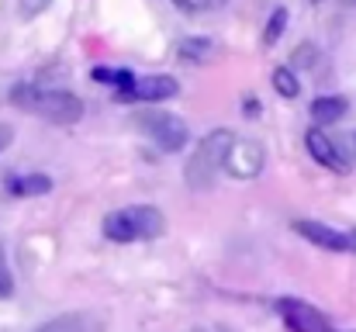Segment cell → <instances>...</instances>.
<instances>
[{"mask_svg": "<svg viewBox=\"0 0 356 332\" xmlns=\"http://www.w3.org/2000/svg\"><path fill=\"white\" fill-rule=\"evenodd\" d=\"M10 101L28 114H38L52 125H76L83 118V101L70 90H56V87H35V84H17L10 90Z\"/></svg>", "mask_w": 356, "mask_h": 332, "instance_id": "1", "label": "cell"}, {"mask_svg": "<svg viewBox=\"0 0 356 332\" xmlns=\"http://www.w3.org/2000/svg\"><path fill=\"white\" fill-rule=\"evenodd\" d=\"M236 135L229 128H215L201 139V145L194 149V156L187 159V184L191 191H211L215 180L225 173V159L232 149Z\"/></svg>", "mask_w": 356, "mask_h": 332, "instance_id": "2", "label": "cell"}, {"mask_svg": "<svg viewBox=\"0 0 356 332\" xmlns=\"http://www.w3.org/2000/svg\"><path fill=\"white\" fill-rule=\"evenodd\" d=\"M163 228H166V219H163V212L152 208V205H128V208H118V212H111V215L104 219V225H101L104 239H111V242L156 239V235H163Z\"/></svg>", "mask_w": 356, "mask_h": 332, "instance_id": "3", "label": "cell"}, {"mask_svg": "<svg viewBox=\"0 0 356 332\" xmlns=\"http://www.w3.org/2000/svg\"><path fill=\"white\" fill-rule=\"evenodd\" d=\"M135 125L156 142V149L163 152H180L187 142H191V128L180 114H170V111H138L135 114Z\"/></svg>", "mask_w": 356, "mask_h": 332, "instance_id": "4", "label": "cell"}, {"mask_svg": "<svg viewBox=\"0 0 356 332\" xmlns=\"http://www.w3.org/2000/svg\"><path fill=\"white\" fill-rule=\"evenodd\" d=\"M301 239H308L312 246L318 249H329V253H356V232H339L325 221H312V219H298L291 225Z\"/></svg>", "mask_w": 356, "mask_h": 332, "instance_id": "5", "label": "cell"}, {"mask_svg": "<svg viewBox=\"0 0 356 332\" xmlns=\"http://www.w3.org/2000/svg\"><path fill=\"white\" fill-rule=\"evenodd\" d=\"M263 163H266L263 142L236 135V142H232V149H229V159H225V173L236 177V180H252V177H259Z\"/></svg>", "mask_w": 356, "mask_h": 332, "instance_id": "6", "label": "cell"}, {"mask_svg": "<svg viewBox=\"0 0 356 332\" xmlns=\"http://www.w3.org/2000/svg\"><path fill=\"white\" fill-rule=\"evenodd\" d=\"M277 315L284 319V326L291 332H332L329 319L315 305H308L301 298H280L277 301Z\"/></svg>", "mask_w": 356, "mask_h": 332, "instance_id": "7", "label": "cell"}, {"mask_svg": "<svg viewBox=\"0 0 356 332\" xmlns=\"http://www.w3.org/2000/svg\"><path fill=\"white\" fill-rule=\"evenodd\" d=\"M305 149L312 152V159L332 173H350V159H346V149L325 132V128H308L305 135Z\"/></svg>", "mask_w": 356, "mask_h": 332, "instance_id": "8", "label": "cell"}, {"mask_svg": "<svg viewBox=\"0 0 356 332\" xmlns=\"http://www.w3.org/2000/svg\"><path fill=\"white\" fill-rule=\"evenodd\" d=\"M180 94V84L166 73H152V77H142L128 94H121V101H138V104H159V101H170Z\"/></svg>", "mask_w": 356, "mask_h": 332, "instance_id": "9", "label": "cell"}, {"mask_svg": "<svg viewBox=\"0 0 356 332\" xmlns=\"http://www.w3.org/2000/svg\"><path fill=\"white\" fill-rule=\"evenodd\" d=\"M35 332H104V319L90 315V312H70V315L49 319L45 326H38Z\"/></svg>", "mask_w": 356, "mask_h": 332, "instance_id": "10", "label": "cell"}, {"mask_svg": "<svg viewBox=\"0 0 356 332\" xmlns=\"http://www.w3.org/2000/svg\"><path fill=\"white\" fill-rule=\"evenodd\" d=\"M49 191H52V177H45V173H10L7 177L10 198H42Z\"/></svg>", "mask_w": 356, "mask_h": 332, "instance_id": "11", "label": "cell"}, {"mask_svg": "<svg viewBox=\"0 0 356 332\" xmlns=\"http://www.w3.org/2000/svg\"><path fill=\"white\" fill-rule=\"evenodd\" d=\"M177 56H180L184 63H191V66H201V63H211V59L218 56V42L208 38V35H191V38L180 42Z\"/></svg>", "mask_w": 356, "mask_h": 332, "instance_id": "12", "label": "cell"}, {"mask_svg": "<svg viewBox=\"0 0 356 332\" xmlns=\"http://www.w3.org/2000/svg\"><path fill=\"white\" fill-rule=\"evenodd\" d=\"M308 111H312L315 128H325V125L339 121V118L350 111V101H346V97H339V94H325V97H315Z\"/></svg>", "mask_w": 356, "mask_h": 332, "instance_id": "13", "label": "cell"}, {"mask_svg": "<svg viewBox=\"0 0 356 332\" xmlns=\"http://www.w3.org/2000/svg\"><path fill=\"white\" fill-rule=\"evenodd\" d=\"M90 77L97 80V84H104V87H111L115 94H128L135 84H138V77L131 73V70H118V66H94L90 70Z\"/></svg>", "mask_w": 356, "mask_h": 332, "instance_id": "14", "label": "cell"}, {"mask_svg": "<svg viewBox=\"0 0 356 332\" xmlns=\"http://www.w3.org/2000/svg\"><path fill=\"white\" fill-rule=\"evenodd\" d=\"M270 84H273V90H277L284 101H294V97L301 94V84H298V77H294L291 66H277L273 77H270Z\"/></svg>", "mask_w": 356, "mask_h": 332, "instance_id": "15", "label": "cell"}, {"mask_svg": "<svg viewBox=\"0 0 356 332\" xmlns=\"http://www.w3.org/2000/svg\"><path fill=\"white\" fill-rule=\"evenodd\" d=\"M284 28H287V7H277V10L270 14V21H266L263 45H277V42H280V35H284Z\"/></svg>", "mask_w": 356, "mask_h": 332, "instance_id": "16", "label": "cell"}, {"mask_svg": "<svg viewBox=\"0 0 356 332\" xmlns=\"http://www.w3.org/2000/svg\"><path fill=\"white\" fill-rule=\"evenodd\" d=\"M173 7H180L184 14H208V10L225 7V0H173Z\"/></svg>", "mask_w": 356, "mask_h": 332, "instance_id": "17", "label": "cell"}, {"mask_svg": "<svg viewBox=\"0 0 356 332\" xmlns=\"http://www.w3.org/2000/svg\"><path fill=\"white\" fill-rule=\"evenodd\" d=\"M291 63H294L298 70H315V66H318V49L305 42V45L294 49V59H291Z\"/></svg>", "mask_w": 356, "mask_h": 332, "instance_id": "18", "label": "cell"}, {"mask_svg": "<svg viewBox=\"0 0 356 332\" xmlns=\"http://www.w3.org/2000/svg\"><path fill=\"white\" fill-rule=\"evenodd\" d=\"M14 294V277H10V267H7V256H3V242H0V301Z\"/></svg>", "mask_w": 356, "mask_h": 332, "instance_id": "19", "label": "cell"}, {"mask_svg": "<svg viewBox=\"0 0 356 332\" xmlns=\"http://www.w3.org/2000/svg\"><path fill=\"white\" fill-rule=\"evenodd\" d=\"M49 3H52V0H21V14H24V17H35V14H42Z\"/></svg>", "mask_w": 356, "mask_h": 332, "instance_id": "20", "label": "cell"}, {"mask_svg": "<svg viewBox=\"0 0 356 332\" xmlns=\"http://www.w3.org/2000/svg\"><path fill=\"white\" fill-rule=\"evenodd\" d=\"M259 111H263L259 97H252V94H249V97L242 101V114H245V118H259Z\"/></svg>", "mask_w": 356, "mask_h": 332, "instance_id": "21", "label": "cell"}, {"mask_svg": "<svg viewBox=\"0 0 356 332\" xmlns=\"http://www.w3.org/2000/svg\"><path fill=\"white\" fill-rule=\"evenodd\" d=\"M10 139H14V128L10 125H0V152L10 145Z\"/></svg>", "mask_w": 356, "mask_h": 332, "instance_id": "22", "label": "cell"}, {"mask_svg": "<svg viewBox=\"0 0 356 332\" xmlns=\"http://www.w3.org/2000/svg\"><path fill=\"white\" fill-rule=\"evenodd\" d=\"M191 332H236V329H229V326H194Z\"/></svg>", "mask_w": 356, "mask_h": 332, "instance_id": "23", "label": "cell"}, {"mask_svg": "<svg viewBox=\"0 0 356 332\" xmlns=\"http://www.w3.org/2000/svg\"><path fill=\"white\" fill-rule=\"evenodd\" d=\"M353 156H356V135H353Z\"/></svg>", "mask_w": 356, "mask_h": 332, "instance_id": "24", "label": "cell"}, {"mask_svg": "<svg viewBox=\"0 0 356 332\" xmlns=\"http://www.w3.org/2000/svg\"><path fill=\"white\" fill-rule=\"evenodd\" d=\"M350 332H356V329H350Z\"/></svg>", "mask_w": 356, "mask_h": 332, "instance_id": "25", "label": "cell"}]
</instances>
